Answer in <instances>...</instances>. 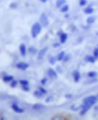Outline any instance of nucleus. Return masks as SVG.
Returning <instances> with one entry per match:
<instances>
[{
	"label": "nucleus",
	"instance_id": "nucleus-1",
	"mask_svg": "<svg viewBox=\"0 0 98 120\" xmlns=\"http://www.w3.org/2000/svg\"><path fill=\"white\" fill-rule=\"evenodd\" d=\"M41 25L39 23V22H36L33 26L31 29V34L33 38H36L37 35L41 32Z\"/></svg>",
	"mask_w": 98,
	"mask_h": 120
},
{
	"label": "nucleus",
	"instance_id": "nucleus-2",
	"mask_svg": "<svg viewBox=\"0 0 98 120\" xmlns=\"http://www.w3.org/2000/svg\"><path fill=\"white\" fill-rule=\"evenodd\" d=\"M97 98L96 96H90V97H88L84 99V101H83V104L87 105V106H88L89 107H90L92 105H94L97 102Z\"/></svg>",
	"mask_w": 98,
	"mask_h": 120
},
{
	"label": "nucleus",
	"instance_id": "nucleus-3",
	"mask_svg": "<svg viewBox=\"0 0 98 120\" xmlns=\"http://www.w3.org/2000/svg\"><path fill=\"white\" fill-rule=\"evenodd\" d=\"M40 22L41 25L44 26V27H47L49 25V20L47 17V16L45 14H41V17H40Z\"/></svg>",
	"mask_w": 98,
	"mask_h": 120
},
{
	"label": "nucleus",
	"instance_id": "nucleus-4",
	"mask_svg": "<svg viewBox=\"0 0 98 120\" xmlns=\"http://www.w3.org/2000/svg\"><path fill=\"white\" fill-rule=\"evenodd\" d=\"M11 108H12V110H13L14 112H17V113H22V112H24V109L19 107L17 104H13L12 105H11Z\"/></svg>",
	"mask_w": 98,
	"mask_h": 120
},
{
	"label": "nucleus",
	"instance_id": "nucleus-5",
	"mask_svg": "<svg viewBox=\"0 0 98 120\" xmlns=\"http://www.w3.org/2000/svg\"><path fill=\"white\" fill-rule=\"evenodd\" d=\"M16 67L18 69L26 70L29 67V65H28V64L25 63V62H18L17 65H16Z\"/></svg>",
	"mask_w": 98,
	"mask_h": 120
},
{
	"label": "nucleus",
	"instance_id": "nucleus-6",
	"mask_svg": "<svg viewBox=\"0 0 98 120\" xmlns=\"http://www.w3.org/2000/svg\"><path fill=\"white\" fill-rule=\"evenodd\" d=\"M48 75L49 76V77L53 78V79L57 78V72H56V71L54 69H52V68H49L48 70Z\"/></svg>",
	"mask_w": 98,
	"mask_h": 120
},
{
	"label": "nucleus",
	"instance_id": "nucleus-7",
	"mask_svg": "<svg viewBox=\"0 0 98 120\" xmlns=\"http://www.w3.org/2000/svg\"><path fill=\"white\" fill-rule=\"evenodd\" d=\"M47 50H48V47H44L43 49H41V50L39 52V54H38V58L42 59L44 57L45 54L46 53Z\"/></svg>",
	"mask_w": 98,
	"mask_h": 120
},
{
	"label": "nucleus",
	"instance_id": "nucleus-8",
	"mask_svg": "<svg viewBox=\"0 0 98 120\" xmlns=\"http://www.w3.org/2000/svg\"><path fill=\"white\" fill-rule=\"evenodd\" d=\"M20 54L23 56H26V48L25 44H20Z\"/></svg>",
	"mask_w": 98,
	"mask_h": 120
},
{
	"label": "nucleus",
	"instance_id": "nucleus-9",
	"mask_svg": "<svg viewBox=\"0 0 98 120\" xmlns=\"http://www.w3.org/2000/svg\"><path fill=\"white\" fill-rule=\"evenodd\" d=\"M67 34L66 33H62L61 35H60V43L61 44H64L66 41L67 40Z\"/></svg>",
	"mask_w": 98,
	"mask_h": 120
},
{
	"label": "nucleus",
	"instance_id": "nucleus-10",
	"mask_svg": "<svg viewBox=\"0 0 98 120\" xmlns=\"http://www.w3.org/2000/svg\"><path fill=\"white\" fill-rule=\"evenodd\" d=\"M44 107H45L44 105L41 104H34L33 106V110H41V109H43Z\"/></svg>",
	"mask_w": 98,
	"mask_h": 120
},
{
	"label": "nucleus",
	"instance_id": "nucleus-11",
	"mask_svg": "<svg viewBox=\"0 0 98 120\" xmlns=\"http://www.w3.org/2000/svg\"><path fill=\"white\" fill-rule=\"evenodd\" d=\"M73 77H74V80L75 82H78L80 80V74H79L78 71H75L73 73Z\"/></svg>",
	"mask_w": 98,
	"mask_h": 120
},
{
	"label": "nucleus",
	"instance_id": "nucleus-12",
	"mask_svg": "<svg viewBox=\"0 0 98 120\" xmlns=\"http://www.w3.org/2000/svg\"><path fill=\"white\" fill-rule=\"evenodd\" d=\"M66 3V0H57L56 2V6L57 8H61L64 4Z\"/></svg>",
	"mask_w": 98,
	"mask_h": 120
},
{
	"label": "nucleus",
	"instance_id": "nucleus-13",
	"mask_svg": "<svg viewBox=\"0 0 98 120\" xmlns=\"http://www.w3.org/2000/svg\"><path fill=\"white\" fill-rule=\"evenodd\" d=\"M13 76H11V75H8V76H5L3 77V80L4 82H8L10 81H12L13 80Z\"/></svg>",
	"mask_w": 98,
	"mask_h": 120
},
{
	"label": "nucleus",
	"instance_id": "nucleus-14",
	"mask_svg": "<svg viewBox=\"0 0 98 120\" xmlns=\"http://www.w3.org/2000/svg\"><path fill=\"white\" fill-rule=\"evenodd\" d=\"M64 56H65V52H64L63 51H62L58 54L57 57V59L58 61H62V60H63Z\"/></svg>",
	"mask_w": 98,
	"mask_h": 120
},
{
	"label": "nucleus",
	"instance_id": "nucleus-15",
	"mask_svg": "<svg viewBox=\"0 0 98 120\" xmlns=\"http://www.w3.org/2000/svg\"><path fill=\"white\" fill-rule=\"evenodd\" d=\"M84 12L85 14H92L94 12V9H93V8H91V7H88L84 10Z\"/></svg>",
	"mask_w": 98,
	"mask_h": 120
},
{
	"label": "nucleus",
	"instance_id": "nucleus-16",
	"mask_svg": "<svg viewBox=\"0 0 98 120\" xmlns=\"http://www.w3.org/2000/svg\"><path fill=\"white\" fill-rule=\"evenodd\" d=\"M85 60L87 62H95V58H94L93 56H87L85 57Z\"/></svg>",
	"mask_w": 98,
	"mask_h": 120
},
{
	"label": "nucleus",
	"instance_id": "nucleus-17",
	"mask_svg": "<svg viewBox=\"0 0 98 120\" xmlns=\"http://www.w3.org/2000/svg\"><path fill=\"white\" fill-rule=\"evenodd\" d=\"M68 10H69V5H64L61 7V8H60V11L63 13H66L68 11Z\"/></svg>",
	"mask_w": 98,
	"mask_h": 120
},
{
	"label": "nucleus",
	"instance_id": "nucleus-18",
	"mask_svg": "<svg viewBox=\"0 0 98 120\" xmlns=\"http://www.w3.org/2000/svg\"><path fill=\"white\" fill-rule=\"evenodd\" d=\"M94 21H95V18L93 17H88V19H87V22H88V24L94 23Z\"/></svg>",
	"mask_w": 98,
	"mask_h": 120
},
{
	"label": "nucleus",
	"instance_id": "nucleus-19",
	"mask_svg": "<svg viewBox=\"0 0 98 120\" xmlns=\"http://www.w3.org/2000/svg\"><path fill=\"white\" fill-rule=\"evenodd\" d=\"M49 62H50L51 65H54L56 62V58L54 57V56H51V57L49 58Z\"/></svg>",
	"mask_w": 98,
	"mask_h": 120
},
{
	"label": "nucleus",
	"instance_id": "nucleus-20",
	"mask_svg": "<svg viewBox=\"0 0 98 120\" xmlns=\"http://www.w3.org/2000/svg\"><path fill=\"white\" fill-rule=\"evenodd\" d=\"M29 52H30L31 54H35L36 52H37V50H36V49L35 48V47H29Z\"/></svg>",
	"mask_w": 98,
	"mask_h": 120
},
{
	"label": "nucleus",
	"instance_id": "nucleus-21",
	"mask_svg": "<svg viewBox=\"0 0 98 120\" xmlns=\"http://www.w3.org/2000/svg\"><path fill=\"white\" fill-rule=\"evenodd\" d=\"M20 83L21 84L22 86H28L29 84V82L27 80H22L20 81Z\"/></svg>",
	"mask_w": 98,
	"mask_h": 120
},
{
	"label": "nucleus",
	"instance_id": "nucleus-22",
	"mask_svg": "<svg viewBox=\"0 0 98 120\" xmlns=\"http://www.w3.org/2000/svg\"><path fill=\"white\" fill-rule=\"evenodd\" d=\"M97 76V73L95 71H90V73H88V77H91V78H94V77Z\"/></svg>",
	"mask_w": 98,
	"mask_h": 120
},
{
	"label": "nucleus",
	"instance_id": "nucleus-23",
	"mask_svg": "<svg viewBox=\"0 0 98 120\" xmlns=\"http://www.w3.org/2000/svg\"><path fill=\"white\" fill-rule=\"evenodd\" d=\"M34 95H35L36 97H41V95H42V93H41L39 90H37V91H36L35 92H34Z\"/></svg>",
	"mask_w": 98,
	"mask_h": 120
},
{
	"label": "nucleus",
	"instance_id": "nucleus-24",
	"mask_svg": "<svg viewBox=\"0 0 98 120\" xmlns=\"http://www.w3.org/2000/svg\"><path fill=\"white\" fill-rule=\"evenodd\" d=\"M17 84V80H13L12 82H11V87H12V88H14V87H16Z\"/></svg>",
	"mask_w": 98,
	"mask_h": 120
},
{
	"label": "nucleus",
	"instance_id": "nucleus-25",
	"mask_svg": "<svg viewBox=\"0 0 98 120\" xmlns=\"http://www.w3.org/2000/svg\"><path fill=\"white\" fill-rule=\"evenodd\" d=\"M39 91H40L41 93H42V94H45V93L47 92H46V90H45V89H43V88H41V87L39 89Z\"/></svg>",
	"mask_w": 98,
	"mask_h": 120
},
{
	"label": "nucleus",
	"instance_id": "nucleus-26",
	"mask_svg": "<svg viewBox=\"0 0 98 120\" xmlns=\"http://www.w3.org/2000/svg\"><path fill=\"white\" fill-rule=\"evenodd\" d=\"M86 4V0H80V5L83 6Z\"/></svg>",
	"mask_w": 98,
	"mask_h": 120
},
{
	"label": "nucleus",
	"instance_id": "nucleus-27",
	"mask_svg": "<svg viewBox=\"0 0 98 120\" xmlns=\"http://www.w3.org/2000/svg\"><path fill=\"white\" fill-rule=\"evenodd\" d=\"M94 56H95L96 57H98V49H96V50H94Z\"/></svg>",
	"mask_w": 98,
	"mask_h": 120
},
{
	"label": "nucleus",
	"instance_id": "nucleus-28",
	"mask_svg": "<svg viewBox=\"0 0 98 120\" xmlns=\"http://www.w3.org/2000/svg\"><path fill=\"white\" fill-rule=\"evenodd\" d=\"M46 82H47V79L46 78H44L43 80H41V84L45 85V83H46Z\"/></svg>",
	"mask_w": 98,
	"mask_h": 120
},
{
	"label": "nucleus",
	"instance_id": "nucleus-29",
	"mask_svg": "<svg viewBox=\"0 0 98 120\" xmlns=\"http://www.w3.org/2000/svg\"><path fill=\"white\" fill-rule=\"evenodd\" d=\"M23 89L24 90V91H29V87L28 86H23Z\"/></svg>",
	"mask_w": 98,
	"mask_h": 120
},
{
	"label": "nucleus",
	"instance_id": "nucleus-30",
	"mask_svg": "<svg viewBox=\"0 0 98 120\" xmlns=\"http://www.w3.org/2000/svg\"><path fill=\"white\" fill-rule=\"evenodd\" d=\"M52 119H62L63 117H61V116H54V117H53Z\"/></svg>",
	"mask_w": 98,
	"mask_h": 120
},
{
	"label": "nucleus",
	"instance_id": "nucleus-31",
	"mask_svg": "<svg viewBox=\"0 0 98 120\" xmlns=\"http://www.w3.org/2000/svg\"><path fill=\"white\" fill-rule=\"evenodd\" d=\"M41 1L42 2H46L48 1V0H41Z\"/></svg>",
	"mask_w": 98,
	"mask_h": 120
},
{
	"label": "nucleus",
	"instance_id": "nucleus-32",
	"mask_svg": "<svg viewBox=\"0 0 98 120\" xmlns=\"http://www.w3.org/2000/svg\"><path fill=\"white\" fill-rule=\"evenodd\" d=\"M71 95H66V98H71Z\"/></svg>",
	"mask_w": 98,
	"mask_h": 120
},
{
	"label": "nucleus",
	"instance_id": "nucleus-33",
	"mask_svg": "<svg viewBox=\"0 0 98 120\" xmlns=\"http://www.w3.org/2000/svg\"><path fill=\"white\" fill-rule=\"evenodd\" d=\"M97 49H98V48H97Z\"/></svg>",
	"mask_w": 98,
	"mask_h": 120
}]
</instances>
